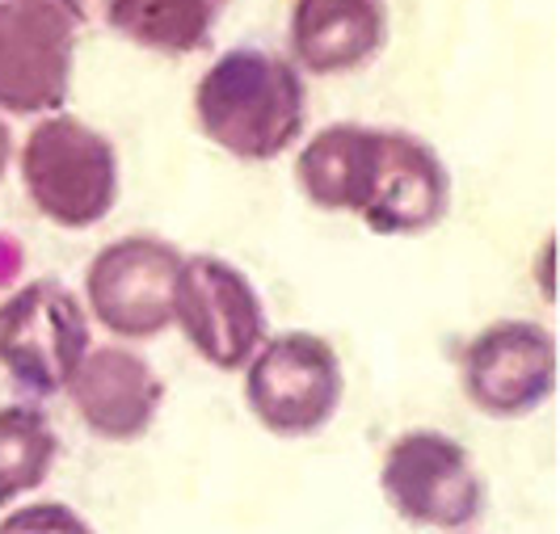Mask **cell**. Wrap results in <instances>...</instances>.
<instances>
[{
  "label": "cell",
  "instance_id": "1",
  "mask_svg": "<svg viewBox=\"0 0 560 534\" xmlns=\"http://www.w3.org/2000/svg\"><path fill=\"white\" fill-rule=\"evenodd\" d=\"M202 135L236 161H275L304 135L308 93L295 63L261 47H232L195 88Z\"/></svg>",
  "mask_w": 560,
  "mask_h": 534
},
{
  "label": "cell",
  "instance_id": "2",
  "mask_svg": "<svg viewBox=\"0 0 560 534\" xmlns=\"http://www.w3.org/2000/svg\"><path fill=\"white\" fill-rule=\"evenodd\" d=\"M22 181L43 219L72 232L102 224L118 198L114 143L81 118H43L22 147Z\"/></svg>",
  "mask_w": 560,
  "mask_h": 534
},
{
  "label": "cell",
  "instance_id": "3",
  "mask_svg": "<svg viewBox=\"0 0 560 534\" xmlns=\"http://www.w3.org/2000/svg\"><path fill=\"white\" fill-rule=\"evenodd\" d=\"M84 354L89 320L63 282L34 278L0 304V366L34 400L63 392Z\"/></svg>",
  "mask_w": 560,
  "mask_h": 534
},
{
  "label": "cell",
  "instance_id": "4",
  "mask_svg": "<svg viewBox=\"0 0 560 534\" xmlns=\"http://www.w3.org/2000/svg\"><path fill=\"white\" fill-rule=\"evenodd\" d=\"M346 392L337 349L316 333H282L261 341L245 366V400L253 417L279 438H308L334 422Z\"/></svg>",
  "mask_w": 560,
  "mask_h": 534
},
{
  "label": "cell",
  "instance_id": "5",
  "mask_svg": "<svg viewBox=\"0 0 560 534\" xmlns=\"http://www.w3.org/2000/svg\"><path fill=\"white\" fill-rule=\"evenodd\" d=\"M380 488L405 522L430 531H464L485 509V484L472 454L439 429L400 434L384 454Z\"/></svg>",
  "mask_w": 560,
  "mask_h": 534
},
{
  "label": "cell",
  "instance_id": "6",
  "mask_svg": "<svg viewBox=\"0 0 560 534\" xmlns=\"http://www.w3.org/2000/svg\"><path fill=\"white\" fill-rule=\"evenodd\" d=\"M173 320L220 370H245L266 341V311L253 282L224 257H182L173 282Z\"/></svg>",
  "mask_w": 560,
  "mask_h": 534
},
{
  "label": "cell",
  "instance_id": "7",
  "mask_svg": "<svg viewBox=\"0 0 560 534\" xmlns=\"http://www.w3.org/2000/svg\"><path fill=\"white\" fill-rule=\"evenodd\" d=\"M77 22L59 0H0V110H59L72 85Z\"/></svg>",
  "mask_w": 560,
  "mask_h": 534
},
{
  "label": "cell",
  "instance_id": "8",
  "mask_svg": "<svg viewBox=\"0 0 560 534\" xmlns=\"http://www.w3.org/2000/svg\"><path fill=\"white\" fill-rule=\"evenodd\" d=\"M182 253L156 236H122L93 257L84 295L114 337L148 341L173 324V282Z\"/></svg>",
  "mask_w": 560,
  "mask_h": 534
},
{
  "label": "cell",
  "instance_id": "9",
  "mask_svg": "<svg viewBox=\"0 0 560 534\" xmlns=\"http://www.w3.org/2000/svg\"><path fill=\"white\" fill-rule=\"evenodd\" d=\"M464 392L485 417H527L557 392V337L535 320H498L464 345Z\"/></svg>",
  "mask_w": 560,
  "mask_h": 534
},
{
  "label": "cell",
  "instance_id": "10",
  "mask_svg": "<svg viewBox=\"0 0 560 534\" xmlns=\"http://www.w3.org/2000/svg\"><path fill=\"white\" fill-rule=\"evenodd\" d=\"M72 408L97 438L106 442H136L143 438L165 400V383L140 354L102 345L89 349L77 375L68 379Z\"/></svg>",
  "mask_w": 560,
  "mask_h": 534
},
{
  "label": "cell",
  "instance_id": "11",
  "mask_svg": "<svg viewBox=\"0 0 560 534\" xmlns=\"http://www.w3.org/2000/svg\"><path fill=\"white\" fill-rule=\"evenodd\" d=\"M451 173L430 143L405 131H384L375 190L363 206V224L380 236H413L447 215Z\"/></svg>",
  "mask_w": 560,
  "mask_h": 534
},
{
  "label": "cell",
  "instance_id": "12",
  "mask_svg": "<svg viewBox=\"0 0 560 534\" xmlns=\"http://www.w3.org/2000/svg\"><path fill=\"white\" fill-rule=\"evenodd\" d=\"M388 38L384 0H295L291 51L316 76H341L380 56Z\"/></svg>",
  "mask_w": 560,
  "mask_h": 534
},
{
  "label": "cell",
  "instance_id": "13",
  "mask_svg": "<svg viewBox=\"0 0 560 534\" xmlns=\"http://www.w3.org/2000/svg\"><path fill=\"white\" fill-rule=\"evenodd\" d=\"M380 143H384V131L359 127V122H334L320 135H312L295 161V177L308 202H316L320 211L363 215L380 173Z\"/></svg>",
  "mask_w": 560,
  "mask_h": 534
},
{
  "label": "cell",
  "instance_id": "14",
  "mask_svg": "<svg viewBox=\"0 0 560 534\" xmlns=\"http://www.w3.org/2000/svg\"><path fill=\"white\" fill-rule=\"evenodd\" d=\"M224 9L228 0H114L102 22L136 47L190 56L211 43V29Z\"/></svg>",
  "mask_w": 560,
  "mask_h": 534
},
{
  "label": "cell",
  "instance_id": "15",
  "mask_svg": "<svg viewBox=\"0 0 560 534\" xmlns=\"http://www.w3.org/2000/svg\"><path fill=\"white\" fill-rule=\"evenodd\" d=\"M59 454L56 429L43 408L9 404L0 408V506H13L22 493H34Z\"/></svg>",
  "mask_w": 560,
  "mask_h": 534
},
{
  "label": "cell",
  "instance_id": "16",
  "mask_svg": "<svg viewBox=\"0 0 560 534\" xmlns=\"http://www.w3.org/2000/svg\"><path fill=\"white\" fill-rule=\"evenodd\" d=\"M0 534H93L77 509L59 506V501H43V506H26L9 513L0 522Z\"/></svg>",
  "mask_w": 560,
  "mask_h": 534
},
{
  "label": "cell",
  "instance_id": "17",
  "mask_svg": "<svg viewBox=\"0 0 560 534\" xmlns=\"http://www.w3.org/2000/svg\"><path fill=\"white\" fill-rule=\"evenodd\" d=\"M59 4H63V13L72 22H97V17H106V9L114 0H59Z\"/></svg>",
  "mask_w": 560,
  "mask_h": 534
},
{
  "label": "cell",
  "instance_id": "18",
  "mask_svg": "<svg viewBox=\"0 0 560 534\" xmlns=\"http://www.w3.org/2000/svg\"><path fill=\"white\" fill-rule=\"evenodd\" d=\"M9 161H13V135H9V127L0 122V177L9 169Z\"/></svg>",
  "mask_w": 560,
  "mask_h": 534
}]
</instances>
